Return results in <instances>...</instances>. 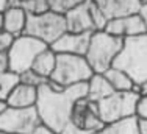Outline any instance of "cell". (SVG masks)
<instances>
[{
    "mask_svg": "<svg viewBox=\"0 0 147 134\" xmlns=\"http://www.w3.org/2000/svg\"><path fill=\"white\" fill-rule=\"evenodd\" d=\"M6 11V0H0V14Z\"/></svg>",
    "mask_w": 147,
    "mask_h": 134,
    "instance_id": "35",
    "label": "cell"
},
{
    "mask_svg": "<svg viewBox=\"0 0 147 134\" xmlns=\"http://www.w3.org/2000/svg\"><path fill=\"white\" fill-rule=\"evenodd\" d=\"M91 34H83V33H71L66 31L58 41H55L50 45V48L57 55H78L85 56L86 50L89 45Z\"/></svg>",
    "mask_w": 147,
    "mask_h": 134,
    "instance_id": "12",
    "label": "cell"
},
{
    "mask_svg": "<svg viewBox=\"0 0 147 134\" xmlns=\"http://www.w3.org/2000/svg\"><path fill=\"white\" fill-rule=\"evenodd\" d=\"M86 94H88L86 83L69 86L66 87L64 92H53L47 87V84L39 87L34 109L39 115L41 125L59 134L63 128L71 122V114L75 101L86 98Z\"/></svg>",
    "mask_w": 147,
    "mask_h": 134,
    "instance_id": "1",
    "label": "cell"
},
{
    "mask_svg": "<svg viewBox=\"0 0 147 134\" xmlns=\"http://www.w3.org/2000/svg\"><path fill=\"white\" fill-rule=\"evenodd\" d=\"M67 31L66 19L63 14L47 11L39 16H27V25L24 34L36 38L50 47Z\"/></svg>",
    "mask_w": 147,
    "mask_h": 134,
    "instance_id": "5",
    "label": "cell"
},
{
    "mask_svg": "<svg viewBox=\"0 0 147 134\" xmlns=\"http://www.w3.org/2000/svg\"><path fill=\"white\" fill-rule=\"evenodd\" d=\"M103 75L108 80V83L111 84L114 92H130L133 89V86H135V83H133V80L130 76L124 70L116 69V67H110Z\"/></svg>",
    "mask_w": 147,
    "mask_h": 134,
    "instance_id": "18",
    "label": "cell"
},
{
    "mask_svg": "<svg viewBox=\"0 0 147 134\" xmlns=\"http://www.w3.org/2000/svg\"><path fill=\"white\" fill-rule=\"evenodd\" d=\"M92 75L94 72L85 56L57 55V66H55L50 80L57 81L64 87H69L74 84L88 83V80Z\"/></svg>",
    "mask_w": 147,
    "mask_h": 134,
    "instance_id": "7",
    "label": "cell"
},
{
    "mask_svg": "<svg viewBox=\"0 0 147 134\" xmlns=\"http://www.w3.org/2000/svg\"><path fill=\"white\" fill-rule=\"evenodd\" d=\"M41 125L34 108H8L0 115V131L8 134H33Z\"/></svg>",
    "mask_w": 147,
    "mask_h": 134,
    "instance_id": "9",
    "label": "cell"
},
{
    "mask_svg": "<svg viewBox=\"0 0 147 134\" xmlns=\"http://www.w3.org/2000/svg\"><path fill=\"white\" fill-rule=\"evenodd\" d=\"M94 134H139L138 131V119L131 117L127 120H122L111 125H105L103 129L94 133Z\"/></svg>",
    "mask_w": 147,
    "mask_h": 134,
    "instance_id": "19",
    "label": "cell"
},
{
    "mask_svg": "<svg viewBox=\"0 0 147 134\" xmlns=\"http://www.w3.org/2000/svg\"><path fill=\"white\" fill-rule=\"evenodd\" d=\"M92 2L102 9L108 19L136 14L139 13V8L142 5L141 0H92Z\"/></svg>",
    "mask_w": 147,
    "mask_h": 134,
    "instance_id": "13",
    "label": "cell"
},
{
    "mask_svg": "<svg viewBox=\"0 0 147 134\" xmlns=\"http://www.w3.org/2000/svg\"><path fill=\"white\" fill-rule=\"evenodd\" d=\"M45 84H47V87L50 90H53V92H64V90H66L64 86H61L59 83H57V81H53V80H50V78L47 80V83H45Z\"/></svg>",
    "mask_w": 147,
    "mask_h": 134,
    "instance_id": "27",
    "label": "cell"
},
{
    "mask_svg": "<svg viewBox=\"0 0 147 134\" xmlns=\"http://www.w3.org/2000/svg\"><path fill=\"white\" fill-rule=\"evenodd\" d=\"M8 108H9V106H8V103H6L5 100H0V115H2V114H3V112H5Z\"/></svg>",
    "mask_w": 147,
    "mask_h": 134,
    "instance_id": "34",
    "label": "cell"
},
{
    "mask_svg": "<svg viewBox=\"0 0 147 134\" xmlns=\"http://www.w3.org/2000/svg\"><path fill=\"white\" fill-rule=\"evenodd\" d=\"M122 48L124 39L111 36L107 31H96L91 34L85 58L94 73H105L110 67H113Z\"/></svg>",
    "mask_w": 147,
    "mask_h": 134,
    "instance_id": "2",
    "label": "cell"
},
{
    "mask_svg": "<svg viewBox=\"0 0 147 134\" xmlns=\"http://www.w3.org/2000/svg\"><path fill=\"white\" fill-rule=\"evenodd\" d=\"M33 134H57L55 131H52V129H49L47 126H44V125H39L36 129L33 131Z\"/></svg>",
    "mask_w": 147,
    "mask_h": 134,
    "instance_id": "31",
    "label": "cell"
},
{
    "mask_svg": "<svg viewBox=\"0 0 147 134\" xmlns=\"http://www.w3.org/2000/svg\"><path fill=\"white\" fill-rule=\"evenodd\" d=\"M20 8L25 11L27 16H39V14L50 11L47 0H22Z\"/></svg>",
    "mask_w": 147,
    "mask_h": 134,
    "instance_id": "21",
    "label": "cell"
},
{
    "mask_svg": "<svg viewBox=\"0 0 147 134\" xmlns=\"http://www.w3.org/2000/svg\"><path fill=\"white\" fill-rule=\"evenodd\" d=\"M0 134H8V133H5V131H0Z\"/></svg>",
    "mask_w": 147,
    "mask_h": 134,
    "instance_id": "37",
    "label": "cell"
},
{
    "mask_svg": "<svg viewBox=\"0 0 147 134\" xmlns=\"http://www.w3.org/2000/svg\"><path fill=\"white\" fill-rule=\"evenodd\" d=\"M36 100H38V89L19 83L14 87V90L9 94V97L6 98V103H8L9 108L25 109L36 106Z\"/></svg>",
    "mask_w": 147,
    "mask_h": 134,
    "instance_id": "14",
    "label": "cell"
},
{
    "mask_svg": "<svg viewBox=\"0 0 147 134\" xmlns=\"http://www.w3.org/2000/svg\"><path fill=\"white\" fill-rule=\"evenodd\" d=\"M113 67L124 70L135 84L147 81V34L125 39Z\"/></svg>",
    "mask_w": 147,
    "mask_h": 134,
    "instance_id": "3",
    "label": "cell"
},
{
    "mask_svg": "<svg viewBox=\"0 0 147 134\" xmlns=\"http://www.w3.org/2000/svg\"><path fill=\"white\" fill-rule=\"evenodd\" d=\"M71 123L92 134L105 128V123L99 115L97 103H92L88 98H82V100L75 101L71 114Z\"/></svg>",
    "mask_w": 147,
    "mask_h": 134,
    "instance_id": "10",
    "label": "cell"
},
{
    "mask_svg": "<svg viewBox=\"0 0 147 134\" xmlns=\"http://www.w3.org/2000/svg\"><path fill=\"white\" fill-rule=\"evenodd\" d=\"M20 83L19 75L11 70L0 72V100H5L9 97V94L14 90V87Z\"/></svg>",
    "mask_w": 147,
    "mask_h": 134,
    "instance_id": "20",
    "label": "cell"
},
{
    "mask_svg": "<svg viewBox=\"0 0 147 134\" xmlns=\"http://www.w3.org/2000/svg\"><path fill=\"white\" fill-rule=\"evenodd\" d=\"M5 70H9V64H8V55L0 53V72H5Z\"/></svg>",
    "mask_w": 147,
    "mask_h": 134,
    "instance_id": "28",
    "label": "cell"
},
{
    "mask_svg": "<svg viewBox=\"0 0 147 134\" xmlns=\"http://www.w3.org/2000/svg\"><path fill=\"white\" fill-rule=\"evenodd\" d=\"M103 31H107L111 36L121 38L124 41L130 39V38H138V36H142V34H147L146 23L142 20V17L139 16V13L110 19Z\"/></svg>",
    "mask_w": 147,
    "mask_h": 134,
    "instance_id": "11",
    "label": "cell"
},
{
    "mask_svg": "<svg viewBox=\"0 0 147 134\" xmlns=\"http://www.w3.org/2000/svg\"><path fill=\"white\" fill-rule=\"evenodd\" d=\"M136 117L147 119V95L146 97H139L138 106H136Z\"/></svg>",
    "mask_w": 147,
    "mask_h": 134,
    "instance_id": "25",
    "label": "cell"
},
{
    "mask_svg": "<svg viewBox=\"0 0 147 134\" xmlns=\"http://www.w3.org/2000/svg\"><path fill=\"white\" fill-rule=\"evenodd\" d=\"M83 2H85V0H47L50 11L63 14V16L67 14L71 9L77 8L78 5H82Z\"/></svg>",
    "mask_w": 147,
    "mask_h": 134,
    "instance_id": "22",
    "label": "cell"
},
{
    "mask_svg": "<svg viewBox=\"0 0 147 134\" xmlns=\"http://www.w3.org/2000/svg\"><path fill=\"white\" fill-rule=\"evenodd\" d=\"M19 80L22 84H25V86H30V87H34V89H39V87H42L45 83H47V80L42 78L41 75H38L34 70H25L24 73H20L19 75Z\"/></svg>",
    "mask_w": 147,
    "mask_h": 134,
    "instance_id": "23",
    "label": "cell"
},
{
    "mask_svg": "<svg viewBox=\"0 0 147 134\" xmlns=\"http://www.w3.org/2000/svg\"><path fill=\"white\" fill-rule=\"evenodd\" d=\"M59 134H92V133H89V131H85V129H82V128H78V126H75L74 123L69 122L67 125L63 128V131L59 133Z\"/></svg>",
    "mask_w": 147,
    "mask_h": 134,
    "instance_id": "26",
    "label": "cell"
},
{
    "mask_svg": "<svg viewBox=\"0 0 147 134\" xmlns=\"http://www.w3.org/2000/svg\"><path fill=\"white\" fill-rule=\"evenodd\" d=\"M138 86H139V97H146L147 95V81L138 84Z\"/></svg>",
    "mask_w": 147,
    "mask_h": 134,
    "instance_id": "33",
    "label": "cell"
},
{
    "mask_svg": "<svg viewBox=\"0 0 147 134\" xmlns=\"http://www.w3.org/2000/svg\"><path fill=\"white\" fill-rule=\"evenodd\" d=\"M64 19L67 31L83 34L103 31L108 20H110L92 0H85L82 5H78L77 8L71 9L67 14H64Z\"/></svg>",
    "mask_w": 147,
    "mask_h": 134,
    "instance_id": "4",
    "label": "cell"
},
{
    "mask_svg": "<svg viewBox=\"0 0 147 134\" xmlns=\"http://www.w3.org/2000/svg\"><path fill=\"white\" fill-rule=\"evenodd\" d=\"M141 2H147V0H141Z\"/></svg>",
    "mask_w": 147,
    "mask_h": 134,
    "instance_id": "38",
    "label": "cell"
},
{
    "mask_svg": "<svg viewBox=\"0 0 147 134\" xmlns=\"http://www.w3.org/2000/svg\"><path fill=\"white\" fill-rule=\"evenodd\" d=\"M14 38L13 36H9L6 31H0V53H5V52H8V48H9V45H11V42Z\"/></svg>",
    "mask_w": 147,
    "mask_h": 134,
    "instance_id": "24",
    "label": "cell"
},
{
    "mask_svg": "<svg viewBox=\"0 0 147 134\" xmlns=\"http://www.w3.org/2000/svg\"><path fill=\"white\" fill-rule=\"evenodd\" d=\"M27 25V14L22 8H6L3 13V31L13 38L24 34Z\"/></svg>",
    "mask_w": 147,
    "mask_h": 134,
    "instance_id": "15",
    "label": "cell"
},
{
    "mask_svg": "<svg viewBox=\"0 0 147 134\" xmlns=\"http://www.w3.org/2000/svg\"><path fill=\"white\" fill-rule=\"evenodd\" d=\"M139 16L142 17V20H144V23H146V31H147V2H142L141 8H139Z\"/></svg>",
    "mask_w": 147,
    "mask_h": 134,
    "instance_id": "30",
    "label": "cell"
},
{
    "mask_svg": "<svg viewBox=\"0 0 147 134\" xmlns=\"http://www.w3.org/2000/svg\"><path fill=\"white\" fill-rule=\"evenodd\" d=\"M47 47L49 45H45L39 39L27 36V34L14 38L8 48V52H6L9 70L20 75L25 70L31 69V66H33L34 59L38 58V55L41 52H44Z\"/></svg>",
    "mask_w": 147,
    "mask_h": 134,
    "instance_id": "8",
    "label": "cell"
},
{
    "mask_svg": "<svg viewBox=\"0 0 147 134\" xmlns=\"http://www.w3.org/2000/svg\"><path fill=\"white\" fill-rule=\"evenodd\" d=\"M3 30V14H0V31Z\"/></svg>",
    "mask_w": 147,
    "mask_h": 134,
    "instance_id": "36",
    "label": "cell"
},
{
    "mask_svg": "<svg viewBox=\"0 0 147 134\" xmlns=\"http://www.w3.org/2000/svg\"><path fill=\"white\" fill-rule=\"evenodd\" d=\"M88 94L86 98L92 103H99V101L105 100L107 97H110L114 92L111 84L108 83V80L105 78L103 73H94L92 76L88 80Z\"/></svg>",
    "mask_w": 147,
    "mask_h": 134,
    "instance_id": "16",
    "label": "cell"
},
{
    "mask_svg": "<svg viewBox=\"0 0 147 134\" xmlns=\"http://www.w3.org/2000/svg\"><path fill=\"white\" fill-rule=\"evenodd\" d=\"M55 66H57V53H55L50 47H47L44 52H41V53L38 55L36 59H34L33 66H31V70H34V72H36L38 75H41L42 78L49 80L52 76V73H53V70H55Z\"/></svg>",
    "mask_w": 147,
    "mask_h": 134,
    "instance_id": "17",
    "label": "cell"
},
{
    "mask_svg": "<svg viewBox=\"0 0 147 134\" xmlns=\"http://www.w3.org/2000/svg\"><path fill=\"white\" fill-rule=\"evenodd\" d=\"M22 0H6V8H20Z\"/></svg>",
    "mask_w": 147,
    "mask_h": 134,
    "instance_id": "32",
    "label": "cell"
},
{
    "mask_svg": "<svg viewBox=\"0 0 147 134\" xmlns=\"http://www.w3.org/2000/svg\"><path fill=\"white\" fill-rule=\"evenodd\" d=\"M139 95L135 92H113L110 97L97 103L99 115L105 125L117 123L127 119L136 117Z\"/></svg>",
    "mask_w": 147,
    "mask_h": 134,
    "instance_id": "6",
    "label": "cell"
},
{
    "mask_svg": "<svg viewBox=\"0 0 147 134\" xmlns=\"http://www.w3.org/2000/svg\"><path fill=\"white\" fill-rule=\"evenodd\" d=\"M138 131L139 134H147V119H138Z\"/></svg>",
    "mask_w": 147,
    "mask_h": 134,
    "instance_id": "29",
    "label": "cell"
}]
</instances>
